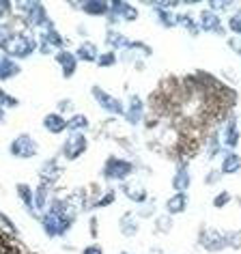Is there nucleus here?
I'll return each mask as SVG.
<instances>
[{
    "label": "nucleus",
    "instance_id": "nucleus-20",
    "mask_svg": "<svg viewBox=\"0 0 241 254\" xmlns=\"http://www.w3.org/2000/svg\"><path fill=\"white\" fill-rule=\"evenodd\" d=\"M185 209H187V194L185 192H177L166 200V215H170V218L183 213Z\"/></svg>",
    "mask_w": 241,
    "mask_h": 254
},
{
    "label": "nucleus",
    "instance_id": "nucleus-1",
    "mask_svg": "<svg viewBox=\"0 0 241 254\" xmlns=\"http://www.w3.org/2000/svg\"><path fill=\"white\" fill-rule=\"evenodd\" d=\"M73 224V215L69 213H52V211H46L41 215V226H43V233L48 237H62V235L69 233V228Z\"/></svg>",
    "mask_w": 241,
    "mask_h": 254
},
{
    "label": "nucleus",
    "instance_id": "nucleus-17",
    "mask_svg": "<svg viewBox=\"0 0 241 254\" xmlns=\"http://www.w3.org/2000/svg\"><path fill=\"white\" fill-rule=\"evenodd\" d=\"M123 194L127 196L131 202H138V205H142V202H147V200H149L147 190H144V186H142V183H138V181L123 183Z\"/></svg>",
    "mask_w": 241,
    "mask_h": 254
},
{
    "label": "nucleus",
    "instance_id": "nucleus-36",
    "mask_svg": "<svg viewBox=\"0 0 241 254\" xmlns=\"http://www.w3.org/2000/svg\"><path fill=\"white\" fill-rule=\"evenodd\" d=\"M155 224H157V231L160 233H168L170 228H173V218H170V215H162V218L155 220Z\"/></svg>",
    "mask_w": 241,
    "mask_h": 254
},
{
    "label": "nucleus",
    "instance_id": "nucleus-34",
    "mask_svg": "<svg viewBox=\"0 0 241 254\" xmlns=\"http://www.w3.org/2000/svg\"><path fill=\"white\" fill-rule=\"evenodd\" d=\"M20 101H17L15 97H11V95H7V91L4 88H0V106L7 110V108H15Z\"/></svg>",
    "mask_w": 241,
    "mask_h": 254
},
{
    "label": "nucleus",
    "instance_id": "nucleus-41",
    "mask_svg": "<svg viewBox=\"0 0 241 254\" xmlns=\"http://www.w3.org/2000/svg\"><path fill=\"white\" fill-rule=\"evenodd\" d=\"M82 254H104V248H101L99 244H91L82 250Z\"/></svg>",
    "mask_w": 241,
    "mask_h": 254
},
{
    "label": "nucleus",
    "instance_id": "nucleus-33",
    "mask_svg": "<svg viewBox=\"0 0 241 254\" xmlns=\"http://www.w3.org/2000/svg\"><path fill=\"white\" fill-rule=\"evenodd\" d=\"M231 200H233L231 192H226V190H224V192H220V194L213 196V207H215V209H222V207H226Z\"/></svg>",
    "mask_w": 241,
    "mask_h": 254
},
{
    "label": "nucleus",
    "instance_id": "nucleus-44",
    "mask_svg": "<svg viewBox=\"0 0 241 254\" xmlns=\"http://www.w3.org/2000/svg\"><path fill=\"white\" fill-rule=\"evenodd\" d=\"M91 235H93V237H95V235H97V220H91Z\"/></svg>",
    "mask_w": 241,
    "mask_h": 254
},
{
    "label": "nucleus",
    "instance_id": "nucleus-28",
    "mask_svg": "<svg viewBox=\"0 0 241 254\" xmlns=\"http://www.w3.org/2000/svg\"><path fill=\"white\" fill-rule=\"evenodd\" d=\"M155 15H157V20H160V24H162L164 28H175V26H179V24H177V15L173 13V11L155 9Z\"/></svg>",
    "mask_w": 241,
    "mask_h": 254
},
{
    "label": "nucleus",
    "instance_id": "nucleus-30",
    "mask_svg": "<svg viewBox=\"0 0 241 254\" xmlns=\"http://www.w3.org/2000/svg\"><path fill=\"white\" fill-rule=\"evenodd\" d=\"M177 24H179V26H183L185 30H189V33L192 35H198V24L194 22V17L192 15H187V13H183V15H177Z\"/></svg>",
    "mask_w": 241,
    "mask_h": 254
},
{
    "label": "nucleus",
    "instance_id": "nucleus-43",
    "mask_svg": "<svg viewBox=\"0 0 241 254\" xmlns=\"http://www.w3.org/2000/svg\"><path fill=\"white\" fill-rule=\"evenodd\" d=\"M228 46H231V48H233L237 54H241V41L237 39V37H233V39H228Z\"/></svg>",
    "mask_w": 241,
    "mask_h": 254
},
{
    "label": "nucleus",
    "instance_id": "nucleus-11",
    "mask_svg": "<svg viewBox=\"0 0 241 254\" xmlns=\"http://www.w3.org/2000/svg\"><path fill=\"white\" fill-rule=\"evenodd\" d=\"M54 61L60 65L62 75H65V78H73V75H75V69H78V59H75V52L60 50V52H56Z\"/></svg>",
    "mask_w": 241,
    "mask_h": 254
},
{
    "label": "nucleus",
    "instance_id": "nucleus-6",
    "mask_svg": "<svg viewBox=\"0 0 241 254\" xmlns=\"http://www.w3.org/2000/svg\"><path fill=\"white\" fill-rule=\"evenodd\" d=\"M91 93H93L95 101L99 104V108H104V110L110 112V114H117V117H125V106H123V101H120V99L112 97L110 93H106L104 88L97 86V84L91 88Z\"/></svg>",
    "mask_w": 241,
    "mask_h": 254
},
{
    "label": "nucleus",
    "instance_id": "nucleus-7",
    "mask_svg": "<svg viewBox=\"0 0 241 254\" xmlns=\"http://www.w3.org/2000/svg\"><path fill=\"white\" fill-rule=\"evenodd\" d=\"M86 149H88V140L84 134H69L67 140L62 142V155L69 162L78 160L82 153H86Z\"/></svg>",
    "mask_w": 241,
    "mask_h": 254
},
{
    "label": "nucleus",
    "instance_id": "nucleus-32",
    "mask_svg": "<svg viewBox=\"0 0 241 254\" xmlns=\"http://www.w3.org/2000/svg\"><path fill=\"white\" fill-rule=\"evenodd\" d=\"M117 61H119V56L114 50H110V52H104V54H99V59H97V65L99 67H112V65H117Z\"/></svg>",
    "mask_w": 241,
    "mask_h": 254
},
{
    "label": "nucleus",
    "instance_id": "nucleus-3",
    "mask_svg": "<svg viewBox=\"0 0 241 254\" xmlns=\"http://www.w3.org/2000/svg\"><path fill=\"white\" fill-rule=\"evenodd\" d=\"M17 11L22 13V17L26 20L28 26L33 28H46L50 24V17H48V11L41 2H20L17 4Z\"/></svg>",
    "mask_w": 241,
    "mask_h": 254
},
{
    "label": "nucleus",
    "instance_id": "nucleus-27",
    "mask_svg": "<svg viewBox=\"0 0 241 254\" xmlns=\"http://www.w3.org/2000/svg\"><path fill=\"white\" fill-rule=\"evenodd\" d=\"M106 43H108L110 48H114V50H125V48H131V43H134V41H129L127 37L117 33V30H108Z\"/></svg>",
    "mask_w": 241,
    "mask_h": 254
},
{
    "label": "nucleus",
    "instance_id": "nucleus-26",
    "mask_svg": "<svg viewBox=\"0 0 241 254\" xmlns=\"http://www.w3.org/2000/svg\"><path fill=\"white\" fill-rule=\"evenodd\" d=\"M91 121H88L86 114H73V117L67 119V129L69 134H82L84 129H88Z\"/></svg>",
    "mask_w": 241,
    "mask_h": 254
},
{
    "label": "nucleus",
    "instance_id": "nucleus-39",
    "mask_svg": "<svg viewBox=\"0 0 241 254\" xmlns=\"http://www.w3.org/2000/svg\"><path fill=\"white\" fill-rule=\"evenodd\" d=\"M209 4H211V11L215 13V11H228V9H231L233 4H235V2H231V0H226V2H218V0H211V2H209Z\"/></svg>",
    "mask_w": 241,
    "mask_h": 254
},
{
    "label": "nucleus",
    "instance_id": "nucleus-13",
    "mask_svg": "<svg viewBox=\"0 0 241 254\" xmlns=\"http://www.w3.org/2000/svg\"><path fill=\"white\" fill-rule=\"evenodd\" d=\"M41 43L43 46H48V48H52V50H59V52L60 50H65V39H62V35L54 28L52 22L41 30Z\"/></svg>",
    "mask_w": 241,
    "mask_h": 254
},
{
    "label": "nucleus",
    "instance_id": "nucleus-18",
    "mask_svg": "<svg viewBox=\"0 0 241 254\" xmlns=\"http://www.w3.org/2000/svg\"><path fill=\"white\" fill-rule=\"evenodd\" d=\"M62 168L59 166V162L54 160V157H50V160L43 162V166L39 170V177H41V183L43 186H50V181H56L60 177Z\"/></svg>",
    "mask_w": 241,
    "mask_h": 254
},
{
    "label": "nucleus",
    "instance_id": "nucleus-2",
    "mask_svg": "<svg viewBox=\"0 0 241 254\" xmlns=\"http://www.w3.org/2000/svg\"><path fill=\"white\" fill-rule=\"evenodd\" d=\"M37 48H39V41H37V39H33L30 35H24V33H15L13 37H11V41H9L2 50H4V52H7L13 61H15V59L20 61V59H28V56L33 54Z\"/></svg>",
    "mask_w": 241,
    "mask_h": 254
},
{
    "label": "nucleus",
    "instance_id": "nucleus-35",
    "mask_svg": "<svg viewBox=\"0 0 241 254\" xmlns=\"http://www.w3.org/2000/svg\"><path fill=\"white\" fill-rule=\"evenodd\" d=\"M114 198H117V194H114V190H108V192L101 196V198L95 200V205L93 207H108V205H112Z\"/></svg>",
    "mask_w": 241,
    "mask_h": 254
},
{
    "label": "nucleus",
    "instance_id": "nucleus-15",
    "mask_svg": "<svg viewBox=\"0 0 241 254\" xmlns=\"http://www.w3.org/2000/svg\"><path fill=\"white\" fill-rule=\"evenodd\" d=\"M43 129L52 136H59L62 131H67V119H62V114L59 112H50L43 117Z\"/></svg>",
    "mask_w": 241,
    "mask_h": 254
},
{
    "label": "nucleus",
    "instance_id": "nucleus-12",
    "mask_svg": "<svg viewBox=\"0 0 241 254\" xmlns=\"http://www.w3.org/2000/svg\"><path fill=\"white\" fill-rule=\"evenodd\" d=\"M200 244L207 252H220L226 248V237L218 231H205L200 235Z\"/></svg>",
    "mask_w": 241,
    "mask_h": 254
},
{
    "label": "nucleus",
    "instance_id": "nucleus-37",
    "mask_svg": "<svg viewBox=\"0 0 241 254\" xmlns=\"http://www.w3.org/2000/svg\"><path fill=\"white\" fill-rule=\"evenodd\" d=\"M228 30H233L235 35H241V11L231 15V20H228Z\"/></svg>",
    "mask_w": 241,
    "mask_h": 254
},
{
    "label": "nucleus",
    "instance_id": "nucleus-4",
    "mask_svg": "<svg viewBox=\"0 0 241 254\" xmlns=\"http://www.w3.org/2000/svg\"><path fill=\"white\" fill-rule=\"evenodd\" d=\"M131 173H134V164L127 160H120V157H114V155L108 157L104 164V170H101V175L108 181H125Z\"/></svg>",
    "mask_w": 241,
    "mask_h": 254
},
{
    "label": "nucleus",
    "instance_id": "nucleus-22",
    "mask_svg": "<svg viewBox=\"0 0 241 254\" xmlns=\"http://www.w3.org/2000/svg\"><path fill=\"white\" fill-rule=\"evenodd\" d=\"M119 228H120V235H125V237H136L138 231H140V222H138L134 213L127 211L119 220Z\"/></svg>",
    "mask_w": 241,
    "mask_h": 254
},
{
    "label": "nucleus",
    "instance_id": "nucleus-31",
    "mask_svg": "<svg viewBox=\"0 0 241 254\" xmlns=\"http://www.w3.org/2000/svg\"><path fill=\"white\" fill-rule=\"evenodd\" d=\"M15 35V30H13V26L11 24H7V22H0V50H2L7 43L11 41V37Z\"/></svg>",
    "mask_w": 241,
    "mask_h": 254
},
{
    "label": "nucleus",
    "instance_id": "nucleus-14",
    "mask_svg": "<svg viewBox=\"0 0 241 254\" xmlns=\"http://www.w3.org/2000/svg\"><path fill=\"white\" fill-rule=\"evenodd\" d=\"M144 117V101L138 97V95H131L129 104L125 108V119H127L129 125H138Z\"/></svg>",
    "mask_w": 241,
    "mask_h": 254
},
{
    "label": "nucleus",
    "instance_id": "nucleus-16",
    "mask_svg": "<svg viewBox=\"0 0 241 254\" xmlns=\"http://www.w3.org/2000/svg\"><path fill=\"white\" fill-rule=\"evenodd\" d=\"M17 73H20V65H17L4 50H0V82L15 78Z\"/></svg>",
    "mask_w": 241,
    "mask_h": 254
},
{
    "label": "nucleus",
    "instance_id": "nucleus-5",
    "mask_svg": "<svg viewBox=\"0 0 241 254\" xmlns=\"http://www.w3.org/2000/svg\"><path fill=\"white\" fill-rule=\"evenodd\" d=\"M9 153L13 157H17V160H30V157H35L37 153H39V144L35 142L33 136L20 134V136H15L13 140H11Z\"/></svg>",
    "mask_w": 241,
    "mask_h": 254
},
{
    "label": "nucleus",
    "instance_id": "nucleus-10",
    "mask_svg": "<svg viewBox=\"0 0 241 254\" xmlns=\"http://www.w3.org/2000/svg\"><path fill=\"white\" fill-rule=\"evenodd\" d=\"M198 28L205 30V33H215V35H224V26H222V20L218 13H213L211 9L200 11V22Z\"/></svg>",
    "mask_w": 241,
    "mask_h": 254
},
{
    "label": "nucleus",
    "instance_id": "nucleus-45",
    "mask_svg": "<svg viewBox=\"0 0 241 254\" xmlns=\"http://www.w3.org/2000/svg\"><path fill=\"white\" fill-rule=\"evenodd\" d=\"M4 117H7V112H4V108L0 106V123H2V121H4Z\"/></svg>",
    "mask_w": 241,
    "mask_h": 254
},
{
    "label": "nucleus",
    "instance_id": "nucleus-8",
    "mask_svg": "<svg viewBox=\"0 0 241 254\" xmlns=\"http://www.w3.org/2000/svg\"><path fill=\"white\" fill-rule=\"evenodd\" d=\"M222 144H224L226 149H235L241 140V131H239V125H237V119L235 117H228V121L224 123V127H222Z\"/></svg>",
    "mask_w": 241,
    "mask_h": 254
},
{
    "label": "nucleus",
    "instance_id": "nucleus-47",
    "mask_svg": "<svg viewBox=\"0 0 241 254\" xmlns=\"http://www.w3.org/2000/svg\"><path fill=\"white\" fill-rule=\"evenodd\" d=\"M120 254H131V252H120Z\"/></svg>",
    "mask_w": 241,
    "mask_h": 254
},
{
    "label": "nucleus",
    "instance_id": "nucleus-46",
    "mask_svg": "<svg viewBox=\"0 0 241 254\" xmlns=\"http://www.w3.org/2000/svg\"><path fill=\"white\" fill-rule=\"evenodd\" d=\"M237 123H241V114H239V119H237Z\"/></svg>",
    "mask_w": 241,
    "mask_h": 254
},
{
    "label": "nucleus",
    "instance_id": "nucleus-21",
    "mask_svg": "<svg viewBox=\"0 0 241 254\" xmlns=\"http://www.w3.org/2000/svg\"><path fill=\"white\" fill-rule=\"evenodd\" d=\"M239 170H241V157L235 153V151H224V155H222L220 173L222 175H237Z\"/></svg>",
    "mask_w": 241,
    "mask_h": 254
},
{
    "label": "nucleus",
    "instance_id": "nucleus-23",
    "mask_svg": "<svg viewBox=\"0 0 241 254\" xmlns=\"http://www.w3.org/2000/svg\"><path fill=\"white\" fill-rule=\"evenodd\" d=\"M75 59L78 61H84V63H97L99 59V50L93 41H84L80 43V48L75 50Z\"/></svg>",
    "mask_w": 241,
    "mask_h": 254
},
{
    "label": "nucleus",
    "instance_id": "nucleus-40",
    "mask_svg": "<svg viewBox=\"0 0 241 254\" xmlns=\"http://www.w3.org/2000/svg\"><path fill=\"white\" fill-rule=\"evenodd\" d=\"M220 179H222L220 170H209L207 177H205V183H207V186H215V183H220Z\"/></svg>",
    "mask_w": 241,
    "mask_h": 254
},
{
    "label": "nucleus",
    "instance_id": "nucleus-25",
    "mask_svg": "<svg viewBox=\"0 0 241 254\" xmlns=\"http://www.w3.org/2000/svg\"><path fill=\"white\" fill-rule=\"evenodd\" d=\"M17 196L24 202V207L28 209L30 215H35V190L28 186V183H17Z\"/></svg>",
    "mask_w": 241,
    "mask_h": 254
},
{
    "label": "nucleus",
    "instance_id": "nucleus-42",
    "mask_svg": "<svg viewBox=\"0 0 241 254\" xmlns=\"http://www.w3.org/2000/svg\"><path fill=\"white\" fill-rule=\"evenodd\" d=\"M71 108H73V101H71V99H62V101H59V114H60V112L71 110Z\"/></svg>",
    "mask_w": 241,
    "mask_h": 254
},
{
    "label": "nucleus",
    "instance_id": "nucleus-19",
    "mask_svg": "<svg viewBox=\"0 0 241 254\" xmlns=\"http://www.w3.org/2000/svg\"><path fill=\"white\" fill-rule=\"evenodd\" d=\"M189 186H192V175H189V168L185 164H179L177 166V173L173 177V188L177 192H187Z\"/></svg>",
    "mask_w": 241,
    "mask_h": 254
},
{
    "label": "nucleus",
    "instance_id": "nucleus-9",
    "mask_svg": "<svg viewBox=\"0 0 241 254\" xmlns=\"http://www.w3.org/2000/svg\"><path fill=\"white\" fill-rule=\"evenodd\" d=\"M110 15L120 22H134L138 20V9L129 2H123V0H114L110 2Z\"/></svg>",
    "mask_w": 241,
    "mask_h": 254
},
{
    "label": "nucleus",
    "instance_id": "nucleus-29",
    "mask_svg": "<svg viewBox=\"0 0 241 254\" xmlns=\"http://www.w3.org/2000/svg\"><path fill=\"white\" fill-rule=\"evenodd\" d=\"M48 188L50 186H43V183H39V188L35 190V209H39V211H43V209L48 207Z\"/></svg>",
    "mask_w": 241,
    "mask_h": 254
},
{
    "label": "nucleus",
    "instance_id": "nucleus-38",
    "mask_svg": "<svg viewBox=\"0 0 241 254\" xmlns=\"http://www.w3.org/2000/svg\"><path fill=\"white\" fill-rule=\"evenodd\" d=\"M224 237L228 248H241V233H226Z\"/></svg>",
    "mask_w": 241,
    "mask_h": 254
},
{
    "label": "nucleus",
    "instance_id": "nucleus-24",
    "mask_svg": "<svg viewBox=\"0 0 241 254\" xmlns=\"http://www.w3.org/2000/svg\"><path fill=\"white\" fill-rule=\"evenodd\" d=\"M82 11L86 15H108L110 13V2H104V0H86V2H80Z\"/></svg>",
    "mask_w": 241,
    "mask_h": 254
}]
</instances>
